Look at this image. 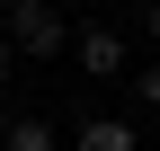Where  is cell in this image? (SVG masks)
<instances>
[{
  "instance_id": "1",
  "label": "cell",
  "mask_w": 160,
  "mask_h": 151,
  "mask_svg": "<svg viewBox=\"0 0 160 151\" xmlns=\"http://www.w3.org/2000/svg\"><path fill=\"white\" fill-rule=\"evenodd\" d=\"M9 45L45 62V53H62V45H71V18L53 9V0H9Z\"/></svg>"
},
{
  "instance_id": "7",
  "label": "cell",
  "mask_w": 160,
  "mask_h": 151,
  "mask_svg": "<svg viewBox=\"0 0 160 151\" xmlns=\"http://www.w3.org/2000/svg\"><path fill=\"white\" fill-rule=\"evenodd\" d=\"M151 36H160V0H151Z\"/></svg>"
},
{
  "instance_id": "5",
  "label": "cell",
  "mask_w": 160,
  "mask_h": 151,
  "mask_svg": "<svg viewBox=\"0 0 160 151\" xmlns=\"http://www.w3.org/2000/svg\"><path fill=\"white\" fill-rule=\"evenodd\" d=\"M142 98H151V107H160V62H151V71H142Z\"/></svg>"
},
{
  "instance_id": "8",
  "label": "cell",
  "mask_w": 160,
  "mask_h": 151,
  "mask_svg": "<svg viewBox=\"0 0 160 151\" xmlns=\"http://www.w3.org/2000/svg\"><path fill=\"white\" fill-rule=\"evenodd\" d=\"M0 18H9V0H0Z\"/></svg>"
},
{
  "instance_id": "4",
  "label": "cell",
  "mask_w": 160,
  "mask_h": 151,
  "mask_svg": "<svg viewBox=\"0 0 160 151\" xmlns=\"http://www.w3.org/2000/svg\"><path fill=\"white\" fill-rule=\"evenodd\" d=\"M0 151H53V124L27 116V124H0Z\"/></svg>"
},
{
  "instance_id": "3",
  "label": "cell",
  "mask_w": 160,
  "mask_h": 151,
  "mask_svg": "<svg viewBox=\"0 0 160 151\" xmlns=\"http://www.w3.org/2000/svg\"><path fill=\"white\" fill-rule=\"evenodd\" d=\"M71 151H133V124H125V116H89Z\"/></svg>"
},
{
  "instance_id": "6",
  "label": "cell",
  "mask_w": 160,
  "mask_h": 151,
  "mask_svg": "<svg viewBox=\"0 0 160 151\" xmlns=\"http://www.w3.org/2000/svg\"><path fill=\"white\" fill-rule=\"evenodd\" d=\"M9 62H18V45H9V36H0V80H9Z\"/></svg>"
},
{
  "instance_id": "2",
  "label": "cell",
  "mask_w": 160,
  "mask_h": 151,
  "mask_svg": "<svg viewBox=\"0 0 160 151\" xmlns=\"http://www.w3.org/2000/svg\"><path fill=\"white\" fill-rule=\"evenodd\" d=\"M71 53H80V71H98V80L125 71V36L116 27H71Z\"/></svg>"
}]
</instances>
